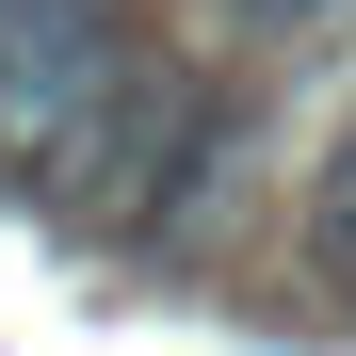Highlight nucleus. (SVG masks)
<instances>
[{
  "mask_svg": "<svg viewBox=\"0 0 356 356\" xmlns=\"http://www.w3.org/2000/svg\"><path fill=\"white\" fill-rule=\"evenodd\" d=\"M324 17H356V0H243V33H259V49H308Z\"/></svg>",
  "mask_w": 356,
  "mask_h": 356,
  "instance_id": "obj_1",
  "label": "nucleus"
}]
</instances>
